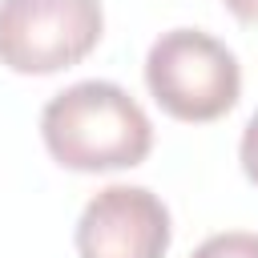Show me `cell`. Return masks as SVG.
Segmentation results:
<instances>
[{
  "instance_id": "1",
  "label": "cell",
  "mask_w": 258,
  "mask_h": 258,
  "mask_svg": "<svg viewBox=\"0 0 258 258\" xmlns=\"http://www.w3.org/2000/svg\"><path fill=\"white\" fill-rule=\"evenodd\" d=\"M40 137L60 165L97 173L145 161L153 145V125L121 85L77 81L44 105Z\"/></svg>"
},
{
  "instance_id": "5",
  "label": "cell",
  "mask_w": 258,
  "mask_h": 258,
  "mask_svg": "<svg viewBox=\"0 0 258 258\" xmlns=\"http://www.w3.org/2000/svg\"><path fill=\"white\" fill-rule=\"evenodd\" d=\"M189 258H258V234H246V230L214 234V238H206Z\"/></svg>"
},
{
  "instance_id": "2",
  "label": "cell",
  "mask_w": 258,
  "mask_h": 258,
  "mask_svg": "<svg viewBox=\"0 0 258 258\" xmlns=\"http://www.w3.org/2000/svg\"><path fill=\"white\" fill-rule=\"evenodd\" d=\"M153 101L177 121H214L238 105L242 73L234 52L202 28L161 32L145 56Z\"/></svg>"
},
{
  "instance_id": "6",
  "label": "cell",
  "mask_w": 258,
  "mask_h": 258,
  "mask_svg": "<svg viewBox=\"0 0 258 258\" xmlns=\"http://www.w3.org/2000/svg\"><path fill=\"white\" fill-rule=\"evenodd\" d=\"M238 157H242V169H246V177L258 185V113H254V117L246 121V129H242Z\"/></svg>"
},
{
  "instance_id": "4",
  "label": "cell",
  "mask_w": 258,
  "mask_h": 258,
  "mask_svg": "<svg viewBox=\"0 0 258 258\" xmlns=\"http://www.w3.org/2000/svg\"><path fill=\"white\" fill-rule=\"evenodd\" d=\"M169 250V210L145 185H105L77 222L81 258H161Z\"/></svg>"
},
{
  "instance_id": "3",
  "label": "cell",
  "mask_w": 258,
  "mask_h": 258,
  "mask_svg": "<svg viewBox=\"0 0 258 258\" xmlns=\"http://www.w3.org/2000/svg\"><path fill=\"white\" fill-rule=\"evenodd\" d=\"M97 0H0V60L12 73H56L101 40Z\"/></svg>"
},
{
  "instance_id": "7",
  "label": "cell",
  "mask_w": 258,
  "mask_h": 258,
  "mask_svg": "<svg viewBox=\"0 0 258 258\" xmlns=\"http://www.w3.org/2000/svg\"><path fill=\"white\" fill-rule=\"evenodd\" d=\"M226 8H230L238 20H246V24H258V0H226Z\"/></svg>"
}]
</instances>
